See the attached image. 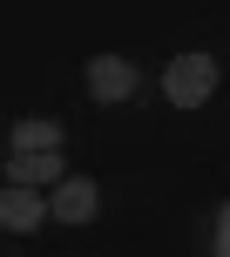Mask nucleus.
Wrapping results in <instances>:
<instances>
[{
    "label": "nucleus",
    "mask_w": 230,
    "mask_h": 257,
    "mask_svg": "<svg viewBox=\"0 0 230 257\" xmlns=\"http://www.w3.org/2000/svg\"><path fill=\"white\" fill-rule=\"evenodd\" d=\"M163 95L176 108H203L210 95H217V54H176V61L163 68Z\"/></svg>",
    "instance_id": "1"
},
{
    "label": "nucleus",
    "mask_w": 230,
    "mask_h": 257,
    "mask_svg": "<svg viewBox=\"0 0 230 257\" xmlns=\"http://www.w3.org/2000/svg\"><path fill=\"white\" fill-rule=\"evenodd\" d=\"M88 95L95 102H129L136 95V61L129 54H95L88 61Z\"/></svg>",
    "instance_id": "2"
},
{
    "label": "nucleus",
    "mask_w": 230,
    "mask_h": 257,
    "mask_svg": "<svg viewBox=\"0 0 230 257\" xmlns=\"http://www.w3.org/2000/svg\"><path fill=\"white\" fill-rule=\"evenodd\" d=\"M48 210H54L61 223H88L95 210H102V190H95L88 176H61V183H54V196H48Z\"/></svg>",
    "instance_id": "3"
},
{
    "label": "nucleus",
    "mask_w": 230,
    "mask_h": 257,
    "mask_svg": "<svg viewBox=\"0 0 230 257\" xmlns=\"http://www.w3.org/2000/svg\"><path fill=\"white\" fill-rule=\"evenodd\" d=\"M41 217H54V210L34 196V183H7L0 190V230H34Z\"/></svg>",
    "instance_id": "4"
},
{
    "label": "nucleus",
    "mask_w": 230,
    "mask_h": 257,
    "mask_svg": "<svg viewBox=\"0 0 230 257\" xmlns=\"http://www.w3.org/2000/svg\"><path fill=\"white\" fill-rule=\"evenodd\" d=\"M61 176H68L61 149H14L7 156V183H61Z\"/></svg>",
    "instance_id": "5"
},
{
    "label": "nucleus",
    "mask_w": 230,
    "mask_h": 257,
    "mask_svg": "<svg viewBox=\"0 0 230 257\" xmlns=\"http://www.w3.org/2000/svg\"><path fill=\"white\" fill-rule=\"evenodd\" d=\"M14 149H61V128L54 122H21L14 128Z\"/></svg>",
    "instance_id": "6"
},
{
    "label": "nucleus",
    "mask_w": 230,
    "mask_h": 257,
    "mask_svg": "<svg viewBox=\"0 0 230 257\" xmlns=\"http://www.w3.org/2000/svg\"><path fill=\"white\" fill-rule=\"evenodd\" d=\"M217 250H223V257H230V203H223V210H217Z\"/></svg>",
    "instance_id": "7"
}]
</instances>
